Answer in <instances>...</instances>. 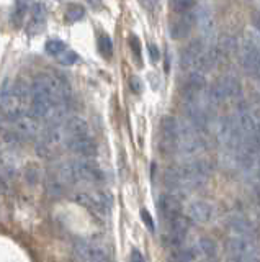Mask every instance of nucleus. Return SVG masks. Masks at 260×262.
Wrapping results in <instances>:
<instances>
[{"instance_id": "33", "label": "nucleus", "mask_w": 260, "mask_h": 262, "mask_svg": "<svg viewBox=\"0 0 260 262\" xmlns=\"http://www.w3.org/2000/svg\"><path fill=\"white\" fill-rule=\"evenodd\" d=\"M252 25H254L255 30L260 33V13H254V15H252Z\"/></svg>"}, {"instance_id": "28", "label": "nucleus", "mask_w": 260, "mask_h": 262, "mask_svg": "<svg viewBox=\"0 0 260 262\" xmlns=\"http://www.w3.org/2000/svg\"><path fill=\"white\" fill-rule=\"evenodd\" d=\"M141 218H143V221H144V224L147 226V230H149V231H154L155 230L154 220H152V216L149 215V212H147V210H141Z\"/></svg>"}, {"instance_id": "8", "label": "nucleus", "mask_w": 260, "mask_h": 262, "mask_svg": "<svg viewBox=\"0 0 260 262\" xmlns=\"http://www.w3.org/2000/svg\"><path fill=\"white\" fill-rule=\"evenodd\" d=\"M66 146L69 148V151H72L74 154L80 156L82 159H92L96 156V143L93 141V138L90 135H85V136H76V138H71L66 143Z\"/></svg>"}, {"instance_id": "18", "label": "nucleus", "mask_w": 260, "mask_h": 262, "mask_svg": "<svg viewBox=\"0 0 260 262\" xmlns=\"http://www.w3.org/2000/svg\"><path fill=\"white\" fill-rule=\"evenodd\" d=\"M193 254L197 257H203V259H214L216 256V244H214L213 239L210 238H202L200 241L191 247Z\"/></svg>"}, {"instance_id": "21", "label": "nucleus", "mask_w": 260, "mask_h": 262, "mask_svg": "<svg viewBox=\"0 0 260 262\" xmlns=\"http://www.w3.org/2000/svg\"><path fill=\"white\" fill-rule=\"evenodd\" d=\"M172 262H195V254H193L191 249L178 247V249L172 254Z\"/></svg>"}, {"instance_id": "20", "label": "nucleus", "mask_w": 260, "mask_h": 262, "mask_svg": "<svg viewBox=\"0 0 260 262\" xmlns=\"http://www.w3.org/2000/svg\"><path fill=\"white\" fill-rule=\"evenodd\" d=\"M46 17H48V10L41 2H36L31 7V20L33 21H40V23H46Z\"/></svg>"}, {"instance_id": "26", "label": "nucleus", "mask_w": 260, "mask_h": 262, "mask_svg": "<svg viewBox=\"0 0 260 262\" xmlns=\"http://www.w3.org/2000/svg\"><path fill=\"white\" fill-rule=\"evenodd\" d=\"M228 262H258L257 256H246V254H234L228 256Z\"/></svg>"}, {"instance_id": "35", "label": "nucleus", "mask_w": 260, "mask_h": 262, "mask_svg": "<svg viewBox=\"0 0 260 262\" xmlns=\"http://www.w3.org/2000/svg\"><path fill=\"white\" fill-rule=\"evenodd\" d=\"M257 176H258V180H260V156H258V161H257Z\"/></svg>"}, {"instance_id": "15", "label": "nucleus", "mask_w": 260, "mask_h": 262, "mask_svg": "<svg viewBox=\"0 0 260 262\" xmlns=\"http://www.w3.org/2000/svg\"><path fill=\"white\" fill-rule=\"evenodd\" d=\"M211 218H213V207L206 202H202V200L191 202L187 208V220L193 223L203 224L210 221Z\"/></svg>"}, {"instance_id": "10", "label": "nucleus", "mask_w": 260, "mask_h": 262, "mask_svg": "<svg viewBox=\"0 0 260 262\" xmlns=\"http://www.w3.org/2000/svg\"><path fill=\"white\" fill-rule=\"evenodd\" d=\"M205 51V45L202 40H195L191 41L190 45L182 51L180 56V68L183 71H197L198 62L202 59V54Z\"/></svg>"}, {"instance_id": "19", "label": "nucleus", "mask_w": 260, "mask_h": 262, "mask_svg": "<svg viewBox=\"0 0 260 262\" xmlns=\"http://www.w3.org/2000/svg\"><path fill=\"white\" fill-rule=\"evenodd\" d=\"M84 17H85V9L79 4H72L68 7V10H66V20H68L69 23H76V21L82 20Z\"/></svg>"}, {"instance_id": "34", "label": "nucleus", "mask_w": 260, "mask_h": 262, "mask_svg": "<svg viewBox=\"0 0 260 262\" xmlns=\"http://www.w3.org/2000/svg\"><path fill=\"white\" fill-rule=\"evenodd\" d=\"M87 4L92 7V9H100L102 7V0H87Z\"/></svg>"}, {"instance_id": "7", "label": "nucleus", "mask_w": 260, "mask_h": 262, "mask_svg": "<svg viewBox=\"0 0 260 262\" xmlns=\"http://www.w3.org/2000/svg\"><path fill=\"white\" fill-rule=\"evenodd\" d=\"M76 252L80 262H108V254L105 251V247L96 243L77 241Z\"/></svg>"}, {"instance_id": "5", "label": "nucleus", "mask_w": 260, "mask_h": 262, "mask_svg": "<svg viewBox=\"0 0 260 262\" xmlns=\"http://www.w3.org/2000/svg\"><path fill=\"white\" fill-rule=\"evenodd\" d=\"M10 120V118H9ZM10 128L17 133L21 140L23 138H33L40 133L41 125H40V120L33 116L31 113H23L17 116V118H12L10 120Z\"/></svg>"}, {"instance_id": "14", "label": "nucleus", "mask_w": 260, "mask_h": 262, "mask_svg": "<svg viewBox=\"0 0 260 262\" xmlns=\"http://www.w3.org/2000/svg\"><path fill=\"white\" fill-rule=\"evenodd\" d=\"M157 208H159L160 216L164 218V220L170 221V220H174L175 216L180 215L182 205H180V200H178L177 195L164 193V195H160V199L157 202Z\"/></svg>"}, {"instance_id": "30", "label": "nucleus", "mask_w": 260, "mask_h": 262, "mask_svg": "<svg viewBox=\"0 0 260 262\" xmlns=\"http://www.w3.org/2000/svg\"><path fill=\"white\" fill-rule=\"evenodd\" d=\"M129 262H144L143 254H141L138 249H133L131 254H129Z\"/></svg>"}, {"instance_id": "25", "label": "nucleus", "mask_w": 260, "mask_h": 262, "mask_svg": "<svg viewBox=\"0 0 260 262\" xmlns=\"http://www.w3.org/2000/svg\"><path fill=\"white\" fill-rule=\"evenodd\" d=\"M59 61L64 66H72L79 61V54L74 53V51H64V53H61V56H59Z\"/></svg>"}, {"instance_id": "4", "label": "nucleus", "mask_w": 260, "mask_h": 262, "mask_svg": "<svg viewBox=\"0 0 260 262\" xmlns=\"http://www.w3.org/2000/svg\"><path fill=\"white\" fill-rule=\"evenodd\" d=\"M203 149V140L200 131L195 129L188 121H178L177 151L185 156H193Z\"/></svg>"}, {"instance_id": "17", "label": "nucleus", "mask_w": 260, "mask_h": 262, "mask_svg": "<svg viewBox=\"0 0 260 262\" xmlns=\"http://www.w3.org/2000/svg\"><path fill=\"white\" fill-rule=\"evenodd\" d=\"M62 128H64V133L68 140L76 138V136L88 135V123L82 118V116H71L69 120L64 121Z\"/></svg>"}, {"instance_id": "9", "label": "nucleus", "mask_w": 260, "mask_h": 262, "mask_svg": "<svg viewBox=\"0 0 260 262\" xmlns=\"http://www.w3.org/2000/svg\"><path fill=\"white\" fill-rule=\"evenodd\" d=\"M187 233H188V220L183 218L182 215H178L174 220L169 221V231H167L166 241L169 246L180 247L185 241V238H187Z\"/></svg>"}, {"instance_id": "22", "label": "nucleus", "mask_w": 260, "mask_h": 262, "mask_svg": "<svg viewBox=\"0 0 260 262\" xmlns=\"http://www.w3.org/2000/svg\"><path fill=\"white\" fill-rule=\"evenodd\" d=\"M99 49L105 57H110L113 54V41H111L108 35H102L99 38Z\"/></svg>"}, {"instance_id": "31", "label": "nucleus", "mask_w": 260, "mask_h": 262, "mask_svg": "<svg viewBox=\"0 0 260 262\" xmlns=\"http://www.w3.org/2000/svg\"><path fill=\"white\" fill-rule=\"evenodd\" d=\"M149 54H151V61H159L160 53H159V48L155 45H149Z\"/></svg>"}, {"instance_id": "23", "label": "nucleus", "mask_w": 260, "mask_h": 262, "mask_svg": "<svg viewBox=\"0 0 260 262\" xmlns=\"http://www.w3.org/2000/svg\"><path fill=\"white\" fill-rule=\"evenodd\" d=\"M195 7V0H172V9L177 13H187Z\"/></svg>"}, {"instance_id": "11", "label": "nucleus", "mask_w": 260, "mask_h": 262, "mask_svg": "<svg viewBox=\"0 0 260 262\" xmlns=\"http://www.w3.org/2000/svg\"><path fill=\"white\" fill-rule=\"evenodd\" d=\"M242 64L247 72L260 81V46L254 41H246L242 45Z\"/></svg>"}, {"instance_id": "37", "label": "nucleus", "mask_w": 260, "mask_h": 262, "mask_svg": "<svg viewBox=\"0 0 260 262\" xmlns=\"http://www.w3.org/2000/svg\"><path fill=\"white\" fill-rule=\"evenodd\" d=\"M205 262H214V259H205Z\"/></svg>"}, {"instance_id": "27", "label": "nucleus", "mask_w": 260, "mask_h": 262, "mask_svg": "<svg viewBox=\"0 0 260 262\" xmlns=\"http://www.w3.org/2000/svg\"><path fill=\"white\" fill-rule=\"evenodd\" d=\"M129 46H131V49H133V53H135L136 59L141 61V41H139L138 36H135V35L129 36Z\"/></svg>"}, {"instance_id": "12", "label": "nucleus", "mask_w": 260, "mask_h": 262, "mask_svg": "<svg viewBox=\"0 0 260 262\" xmlns=\"http://www.w3.org/2000/svg\"><path fill=\"white\" fill-rule=\"evenodd\" d=\"M197 25V15L195 13H182L180 17L177 20L172 21V25H170V36H172L174 40H183L187 38L190 35L191 28Z\"/></svg>"}, {"instance_id": "13", "label": "nucleus", "mask_w": 260, "mask_h": 262, "mask_svg": "<svg viewBox=\"0 0 260 262\" xmlns=\"http://www.w3.org/2000/svg\"><path fill=\"white\" fill-rule=\"evenodd\" d=\"M229 230H231L236 236L250 239V241H255L258 238V228L250 220L242 218V216L231 218V221H229Z\"/></svg>"}, {"instance_id": "3", "label": "nucleus", "mask_w": 260, "mask_h": 262, "mask_svg": "<svg viewBox=\"0 0 260 262\" xmlns=\"http://www.w3.org/2000/svg\"><path fill=\"white\" fill-rule=\"evenodd\" d=\"M241 95V84L234 76H222L214 82L206 93V100L210 105H218L229 99Z\"/></svg>"}, {"instance_id": "36", "label": "nucleus", "mask_w": 260, "mask_h": 262, "mask_svg": "<svg viewBox=\"0 0 260 262\" xmlns=\"http://www.w3.org/2000/svg\"><path fill=\"white\" fill-rule=\"evenodd\" d=\"M255 195H257V202H258V205H260V185L257 187V192H255Z\"/></svg>"}, {"instance_id": "1", "label": "nucleus", "mask_w": 260, "mask_h": 262, "mask_svg": "<svg viewBox=\"0 0 260 262\" xmlns=\"http://www.w3.org/2000/svg\"><path fill=\"white\" fill-rule=\"evenodd\" d=\"M208 177H210V167L205 161H193L166 171V184L172 190L200 187L208 180Z\"/></svg>"}, {"instance_id": "6", "label": "nucleus", "mask_w": 260, "mask_h": 262, "mask_svg": "<svg viewBox=\"0 0 260 262\" xmlns=\"http://www.w3.org/2000/svg\"><path fill=\"white\" fill-rule=\"evenodd\" d=\"M178 121L174 116H164L160 121V148L164 152L177 151Z\"/></svg>"}, {"instance_id": "16", "label": "nucleus", "mask_w": 260, "mask_h": 262, "mask_svg": "<svg viewBox=\"0 0 260 262\" xmlns=\"http://www.w3.org/2000/svg\"><path fill=\"white\" fill-rule=\"evenodd\" d=\"M226 251L228 256H234V254H246V256H257V246L254 241L246 238L234 236L228 239L226 243Z\"/></svg>"}, {"instance_id": "24", "label": "nucleus", "mask_w": 260, "mask_h": 262, "mask_svg": "<svg viewBox=\"0 0 260 262\" xmlns=\"http://www.w3.org/2000/svg\"><path fill=\"white\" fill-rule=\"evenodd\" d=\"M46 51L53 56H59L66 51V45H64V41H61V40H51V41L46 43Z\"/></svg>"}, {"instance_id": "2", "label": "nucleus", "mask_w": 260, "mask_h": 262, "mask_svg": "<svg viewBox=\"0 0 260 262\" xmlns=\"http://www.w3.org/2000/svg\"><path fill=\"white\" fill-rule=\"evenodd\" d=\"M74 202H77L80 207L87 208L96 216H107L108 210L113 205V196L107 190H92V192H79L72 196Z\"/></svg>"}, {"instance_id": "29", "label": "nucleus", "mask_w": 260, "mask_h": 262, "mask_svg": "<svg viewBox=\"0 0 260 262\" xmlns=\"http://www.w3.org/2000/svg\"><path fill=\"white\" fill-rule=\"evenodd\" d=\"M129 87H131L133 92H135V93H139L141 90H143V84H141V79L136 77V76H133V77L129 79Z\"/></svg>"}, {"instance_id": "32", "label": "nucleus", "mask_w": 260, "mask_h": 262, "mask_svg": "<svg viewBox=\"0 0 260 262\" xmlns=\"http://www.w3.org/2000/svg\"><path fill=\"white\" fill-rule=\"evenodd\" d=\"M141 4H143L144 9H147V10H154L155 7H157L159 0H141Z\"/></svg>"}]
</instances>
